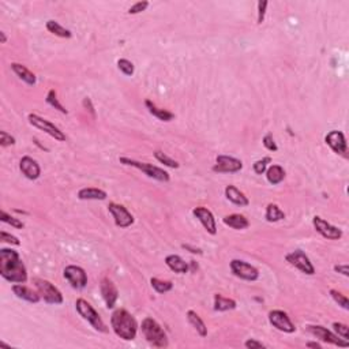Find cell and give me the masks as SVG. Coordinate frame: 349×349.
<instances>
[{"instance_id": "cell-41", "label": "cell", "mask_w": 349, "mask_h": 349, "mask_svg": "<svg viewBox=\"0 0 349 349\" xmlns=\"http://www.w3.org/2000/svg\"><path fill=\"white\" fill-rule=\"evenodd\" d=\"M149 7V2H146V0H143V2H137L135 5H133L130 9H128V14H139L142 13V11H145L146 9Z\"/></svg>"}, {"instance_id": "cell-40", "label": "cell", "mask_w": 349, "mask_h": 349, "mask_svg": "<svg viewBox=\"0 0 349 349\" xmlns=\"http://www.w3.org/2000/svg\"><path fill=\"white\" fill-rule=\"evenodd\" d=\"M263 146H265L266 149L269 151H277L279 150V146L276 145V142H274V138L273 135H272V133H267L263 137Z\"/></svg>"}, {"instance_id": "cell-21", "label": "cell", "mask_w": 349, "mask_h": 349, "mask_svg": "<svg viewBox=\"0 0 349 349\" xmlns=\"http://www.w3.org/2000/svg\"><path fill=\"white\" fill-rule=\"evenodd\" d=\"M165 263H167V266H168L169 269L172 270V272H175V273L186 274L187 272L190 270L188 263H187L181 256L175 255V254L167 256V258H165Z\"/></svg>"}, {"instance_id": "cell-35", "label": "cell", "mask_w": 349, "mask_h": 349, "mask_svg": "<svg viewBox=\"0 0 349 349\" xmlns=\"http://www.w3.org/2000/svg\"><path fill=\"white\" fill-rule=\"evenodd\" d=\"M2 221L6 222V224H9V225L14 226V228H17V229H22L23 226H25V224H23L19 218H15V217L9 214L6 210H2Z\"/></svg>"}, {"instance_id": "cell-19", "label": "cell", "mask_w": 349, "mask_h": 349, "mask_svg": "<svg viewBox=\"0 0 349 349\" xmlns=\"http://www.w3.org/2000/svg\"><path fill=\"white\" fill-rule=\"evenodd\" d=\"M19 169L30 180L38 179L41 175V168L38 163L34 159L29 157V156H25V157L21 159V161H19Z\"/></svg>"}, {"instance_id": "cell-13", "label": "cell", "mask_w": 349, "mask_h": 349, "mask_svg": "<svg viewBox=\"0 0 349 349\" xmlns=\"http://www.w3.org/2000/svg\"><path fill=\"white\" fill-rule=\"evenodd\" d=\"M108 210H109V213L113 217L116 226H119V228H128V226H131L134 224L133 214L128 212L123 205L111 202V204L108 205Z\"/></svg>"}, {"instance_id": "cell-20", "label": "cell", "mask_w": 349, "mask_h": 349, "mask_svg": "<svg viewBox=\"0 0 349 349\" xmlns=\"http://www.w3.org/2000/svg\"><path fill=\"white\" fill-rule=\"evenodd\" d=\"M13 292L18 299H22L25 301H29V303H38L41 299L38 292L31 291L30 288L25 287L23 284H15V285H13Z\"/></svg>"}, {"instance_id": "cell-6", "label": "cell", "mask_w": 349, "mask_h": 349, "mask_svg": "<svg viewBox=\"0 0 349 349\" xmlns=\"http://www.w3.org/2000/svg\"><path fill=\"white\" fill-rule=\"evenodd\" d=\"M35 288L40 293V296L44 299L45 303L48 304H62L63 295L58 288L55 287L52 283H49L47 280L37 279L34 281Z\"/></svg>"}, {"instance_id": "cell-16", "label": "cell", "mask_w": 349, "mask_h": 349, "mask_svg": "<svg viewBox=\"0 0 349 349\" xmlns=\"http://www.w3.org/2000/svg\"><path fill=\"white\" fill-rule=\"evenodd\" d=\"M325 142H326V145L330 146V149H332L336 154L346 157L348 146H346L345 135L341 133V131H338V130H332V131L325 137Z\"/></svg>"}, {"instance_id": "cell-22", "label": "cell", "mask_w": 349, "mask_h": 349, "mask_svg": "<svg viewBox=\"0 0 349 349\" xmlns=\"http://www.w3.org/2000/svg\"><path fill=\"white\" fill-rule=\"evenodd\" d=\"M106 192L96 187H85L78 191V198L81 201H104L106 199Z\"/></svg>"}, {"instance_id": "cell-27", "label": "cell", "mask_w": 349, "mask_h": 349, "mask_svg": "<svg viewBox=\"0 0 349 349\" xmlns=\"http://www.w3.org/2000/svg\"><path fill=\"white\" fill-rule=\"evenodd\" d=\"M266 179L273 186L280 184L285 179V171L281 165H270L269 168L266 169Z\"/></svg>"}, {"instance_id": "cell-48", "label": "cell", "mask_w": 349, "mask_h": 349, "mask_svg": "<svg viewBox=\"0 0 349 349\" xmlns=\"http://www.w3.org/2000/svg\"><path fill=\"white\" fill-rule=\"evenodd\" d=\"M305 346H307V348H315V349H321V348H322V345L318 344V342H313V341H309V342H307V344H305Z\"/></svg>"}, {"instance_id": "cell-24", "label": "cell", "mask_w": 349, "mask_h": 349, "mask_svg": "<svg viewBox=\"0 0 349 349\" xmlns=\"http://www.w3.org/2000/svg\"><path fill=\"white\" fill-rule=\"evenodd\" d=\"M11 70L17 74L19 80H22L23 82H26L30 86L35 85V82H37V78H35L34 74L21 63H11Z\"/></svg>"}, {"instance_id": "cell-14", "label": "cell", "mask_w": 349, "mask_h": 349, "mask_svg": "<svg viewBox=\"0 0 349 349\" xmlns=\"http://www.w3.org/2000/svg\"><path fill=\"white\" fill-rule=\"evenodd\" d=\"M269 322L273 325L277 330L284 333H293L296 330L295 325L292 323L287 313H284L281 309H273L269 313Z\"/></svg>"}, {"instance_id": "cell-50", "label": "cell", "mask_w": 349, "mask_h": 349, "mask_svg": "<svg viewBox=\"0 0 349 349\" xmlns=\"http://www.w3.org/2000/svg\"><path fill=\"white\" fill-rule=\"evenodd\" d=\"M0 37H2V44H6V41H7V37H6L5 31H0Z\"/></svg>"}, {"instance_id": "cell-44", "label": "cell", "mask_w": 349, "mask_h": 349, "mask_svg": "<svg viewBox=\"0 0 349 349\" xmlns=\"http://www.w3.org/2000/svg\"><path fill=\"white\" fill-rule=\"evenodd\" d=\"M269 3L267 2H259L258 3V23L261 25L265 19V14H266V9H267Z\"/></svg>"}, {"instance_id": "cell-11", "label": "cell", "mask_w": 349, "mask_h": 349, "mask_svg": "<svg viewBox=\"0 0 349 349\" xmlns=\"http://www.w3.org/2000/svg\"><path fill=\"white\" fill-rule=\"evenodd\" d=\"M63 276L71 284V287L75 288V289H84L88 285V274L80 266H66Z\"/></svg>"}, {"instance_id": "cell-49", "label": "cell", "mask_w": 349, "mask_h": 349, "mask_svg": "<svg viewBox=\"0 0 349 349\" xmlns=\"http://www.w3.org/2000/svg\"><path fill=\"white\" fill-rule=\"evenodd\" d=\"M183 247L187 248V250H191V252H192V254H201V250H198V248H191L190 246H186V244H184Z\"/></svg>"}, {"instance_id": "cell-10", "label": "cell", "mask_w": 349, "mask_h": 349, "mask_svg": "<svg viewBox=\"0 0 349 349\" xmlns=\"http://www.w3.org/2000/svg\"><path fill=\"white\" fill-rule=\"evenodd\" d=\"M285 259H287V262H289L292 266H295L296 269L300 270L301 273L308 274V276L315 274L314 265L311 263L308 256L305 255L301 250H295V251L289 252V254L285 255Z\"/></svg>"}, {"instance_id": "cell-4", "label": "cell", "mask_w": 349, "mask_h": 349, "mask_svg": "<svg viewBox=\"0 0 349 349\" xmlns=\"http://www.w3.org/2000/svg\"><path fill=\"white\" fill-rule=\"evenodd\" d=\"M75 308L76 311H78V314H80L85 321H88L97 332H108V329H106L105 323H104V321L101 319V317L98 315L97 311L93 308V305L90 304L89 301H86L85 299H78V300L75 301Z\"/></svg>"}, {"instance_id": "cell-12", "label": "cell", "mask_w": 349, "mask_h": 349, "mask_svg": "<svg viewBox=\"0 0 349 349\" xmlns=\"http://www.w3.org/2000/svg\"><path fill=\"white\" fill-rule=\"evenodd\" d=\"M242 168H243V163L240 160L230 157V156L220 154L217 156L213 171L218 173H236L242 171Z\"/></svg>"}, {"instance_id": "cell-42", "label": "cell", "mask_w": 349, "mask_h": 349, "mask_svg": "<svg viewBox=\"0 0 349 349\" xmlns=\"http://www.w3.org/2000/svg\"><path fill=\"white\" fill-rule=\"evenodd\" d=\"M0 145L3 147H7V146L15 145V138L11 137L9 133L6 131H0Z\"/></svg>"}, {"instance_id": "cell-8", "label": "cell", "mask_w": 349, "mask_h": 349, "mask_svg": "<svg viewBox=\"0 0 349 349\" xmlns=\"http://www.w3.org/2000/svg\"><path fill=\"white\" fill-rule=\"evenodd\" d=\"M307 329H308V332L311 333L313 336H315L317 338L323 341V342L333 344L336 345V346H340V348H348L349 346L348 340L340 338V336H337V334H334V333L330 332V330H327L326 327L317 325V326H307Z\"/></svg>"}, {"instance_id": "cell-32", "label": "cell", "mask_w": 349, "mask_h": 349, "mask_svg": "<svg viewBox=\"0 0 349 349\" xmlns=\"http://www.w3.org/2000/svg\"><path fill=\"white\" fill-rule=\"evenodd\" d=\"M150 284H151V287L156 289V292H159V293H167V292L172 291V288H173L172 281L160 280V279H156V277H153V279L150 280Z\"/></svg>"}, {"instance_id": "cell-31", "label": "cell", "mask_w": 349, "mask_h": 349, "mask_svg": "<svg viewBox=\"0 0 349 349\" xmlns=\"http://www.w3.org/2000/svg\"><path fill=\"white\" fill-rule=\"evenodd\" d=\"M45 26H47V30H48L49 33L58 35V37H62V38H70L71 35H72V33H71L68 29L63 27L60 23L56 22V21H53V19L48 21Z\"/></svg>"}, {"instance_id": "cell-29", "label": "cell", "mask_w": 349, "mask_h": 349, "mask_svg": "<svg viewBox=\"0 0 349 349\" xmlns=\"http://www.w3.org/2000/svg\"><path fill=\"white\" fill-rule=\"evenodd\" d=\"M236 301L229 297H224L220 293L214 295V309L216 311H229L236 308Z\"/></svg>"}, {"instance_id": "cell-36", "label": "cell", "mask_w": 349, "mask_h": 349, "mask_svg": "<svg viewBox=\"0 0 349 349\" xmlns=\"http://www.w3.org/2000/svg\"><path fill=\"white\" fill-rule=\"evenodd\" d=\"M118 68H119L124 75L131 76L134 75V71H135V67H134L133 62H130L127 59H119L118 60Z\"/></svg>"}, {"instance_id": "cell-1", "label": "cell", "mask_w": 349, "mask_h": 349, "mask_svg": "<svg viewBox=\"0 0 349 349\" xmlns=\"http://www.w3.org/2000/svg\"><path fill=\"white\" fill-rule=\"evenodd\" d=\"M0 274L10 283L25 284L27 281V270L15 250H0Z\"/></svg>"}, {"instance_id": "cell-47", "label": "cell", "mask_w": 349, "mask_h": 349, "mask_svg": "<svg viewBox=\"0 0 349 349\" xmlns=\"http://www.w3.org/2000/svg\"><path fill=\"white\" fill-rule=\"evenodd\" d=\"M334 270H336L337 273H341L342 276H345V277H348L349 276L348 265H336L334 266Z\"/></svg>"}, {"instance_id": "cell-38", "label": "cell", "mask_w": 349, "mask_h": 349, "mask_svg": "<svg viewBox=\"0 0 349 349\" xmlns=\"http://www.w3.org/2000/svg\"><path fill=\"white\" fill-rule=\"evenodd\" d=\"M270 163H272V159H270V157H265V159L258 160V161L254 163V172H255L256 175L265 173L266 169H267V164Z\"/></svg>"}, {"instance_id": "cell-17", "label": "cell", "mask_w": 349, "mask_h": 349, "mask_svg": "<svg viewBox=\"0 0 349 349\" xmlns=\"http://www.w3.org/2000/svg\"><path fill=\"white\" fill-rule=\"evenodd\" d=\"M100 292H101V296L105 301V305L108 308H113L118 301V297H119V292H118V288L113 284L112 280H109L108 277L101 280V284H100Z\"/></svg>"}, {"instance_id": "cell-2", "label": "cell", "mask_w": 349, "mask_h": 349, "mask_svg": "<svg viewBox=\"0 0 349 349\" xmlns=\"http://www.w3.org/2000/svg\"><path fill=\"white\" fill-rule=\"evenodd\" d=\"M111 326L118 337L124 341H133L137 337L138 322L127 309L119 308L113 311L111 317Z\"/></svg>"}, {"instance_id": "cell-34", "label": "cell", "mask_w": 349, "mask_h": 349, "mask_svg": "<svg viewBox=\"0 0 349 349\" xmlns=\"http://www.w3.org/2000/svg\"><path fill=\"white\" fill-rule=\"evenodd\" d=\"M154 157L157 161H160L161 164H164L165 167H169V168H179V163H177L176 160L171 159L169 156H167L164 151L161 150H156L154 151Z\"/></svg>"}, {"instance_id": "cell-23", "label": "cell", "mask_w": 349, "mask_h": 349, "mask_svg": "<svg viewBox=\"0 0 349 349\" xmlns=\"http://www.w3.org/2000/svg\"><path fill=\"white\" fill-rule=\"evenodd\" d=\"M225 197L228 201H230L232 204L238 205V206H247V205L250 204L247 197L235 186L225 187Z\"/></svg>"}, {"instance_id": "cell-46", "label": "cell", "mask_w": 349, "mask_h": 349, "mask_svg": "<svg viewBox=\"0 0 349 349\" xmlns=\"http://www.w3.org/2000/svg\"><path fill=\"white\" fill-rule=\"evenodd\" d=\"M82 105H84V108L86 109V111H89L90 113H92V116H96V111H94V106L93 104H92V100L89 97H85L84 101H82Z\"/></svg>"}, {"instance_id": "cell-28", "label": "cell", "mask_w": 349, "mask_h": 349, "mask_svg": "<svg viewBox=\"0 0 349 349\" xmlns=\"http://www.w3.org/2000/svg\"><path fill=\"white\" fill-rule=\"evenodd\" d=\"M187 319H188V322L192 325V327H194L195 330L198 332L199 336L201 337L208 336V327H206L204 321L201 319V317H199L195 311H192V309L187 311Z\"/></svg>"}, {"instance_id": "cell-5", "label": "cell", "mask_w": 349, "mask_h": 349, "mask_svg": "<svg viewBox=\"0 0 349 349\" xmlns=\"http://www.w3.org/2000/svg\"><path fill=\"white\" fill-rule=\"evenodd\" d=\"M119 161L123 165H127V167H134V168L139 169L142 172L147 175L151 179L159 181H168L169 180V173L164 169L156 167L153 164L149 163H141V161H137V160L128 159V157H120Z\"/></svg>"}, {"instance_id": "cell-30", "label": "cell", "mask_w": 349, "mask_h": 349, "mask_svg": "<svg viewBox=\"0 0 349 349\" xmlns=\"http://www.w3.org/2000/svg\"><path fill=\"white\" fill-rule=\"evenodd\" d=\"M265 217L269 222H277L285 218V213L281 210V208H280L279 205L269 204L267 205V208H266Z\"/></svg>"}, {"instance_id": "cell-33", "label": "cell", "mask_w": 349, "mask_h": 349, "mask_svg": "<svg viewBox=\"0 0 349 349\" xmlns=\"http://www.w3.org/2000/svg\"><path fill=\"white\" fill-rule=\"evenodd\" d=\"M47 102H48L49 105L53 106L55 109H58L59 112H62V113H64V115H67L68 113V111H67L66 108L59 102L58 100V94H56V92L53 90V89H51L48 92V94H47Z\"/></svg>"}, {"instance_id": "cell-9", "label": "cell", "mask_w": 349, "mask_h": 349, "mask_svg": "<svg viewBox=\"0 0 349 349\" xmlns=\"http://www.w3.org/2000/svg\"><path fill=\"white\" fill-rule=\"evenodd\" d=\"M230 270L232 273L239 277V279L246 280V281H256L259 279V272L255 266L248 263L246 261H240V259H234L230 262Z\"/></svg>"}, {"instance_id": "cell-26", "label": "cell", "mask_w": 349, "mask_h": 349, "mask_svg": "<svg viewBox=\"0 0 349 349\" xmlns=\"http://www.w3.org/2000/svg\"><path fill=\"white\" fill-rule=\"evenodd\" d=\"M145 105L146 108L149 109V112H150L151 115L156 116V118L159 120H161V122H171V120H173V118H175V115H173L172 112L167 111V109H163V108H159V106L156 105L154 102H151L150 100H146Z\"/></svg>"}, {"instance_id": "cell-45", "label": "cell", "mask_w": 349, "mask_h": 349, "mask_svg": "<svg viewBox=\"0 0 349 349\" xmlns=\"http://www.w3.org/2000/svg\"><path fill=\"white\" fill-rule=\"evenodd\" d=\"M244 346L248 349H259V348H266L265 344H262L261 341H256L254 338H250L244 342Z\"/></svg>"}, {"instance_id": "cell-39", "label": "cell", "mask_w": 349, "mask_h": 349, "mask_svg": "<svg viewBox=\"0 0 349 349\" xmlns=\"http://www.w3.org/2000/svg\"><path fill=\"white\" fill-rule=\"evenodd\" d=\"M333 329L337 333V336H340L344 340H349V327L345 323L334 322L333 323Z\"/></svg>"}, {"instance_id": "cell-18", "label": "cell", "mask_w": 349, "mask_h": 349, "mask_svg": "<svg viewBox=\"0 0 349 349\" xmlns=\"http://www.w3.org/2000/svg\"><path fill=\"white\" fill-rule=\"evenodd\" d=\"M192 214H194L197 218L199 220V222L204 225V228L206 229V232L210 235L217 234V225H216V218L213 216V213L209 210L208 208L205 206H198L192 210Z\"/></svg>"}, {"instance_id": "cell-25", "label": "cell", "mask_w": 349, "mask_h": 349, "mask_svg": "<svg viewBox=\"0 0 349 349\" xmlns=\"http://www.w3.org/2000/svg\"><path fill=\"white\" fill-rule=\"evenodd\" d=\"M222 221H224L225 225H228L229 228L236 230L246 229V228H248V225H250L247 218H246L243 214H238V213H234V214H229V216L224 217Z\"/></svg>"}, {"instance_id": "cell-37", "label": "cell", "mask_w": 349, "mask_h": 349, "mask_svg": "<svg viewBox=\"0 0 349 349\" xmlns=\"http://www.w3.org/2000/svg\"><path fill=\"white\" fill-rule=\"evenodd\" d=\"M330 295L334 299V301L338 303V305H341L344 309H349V300L345 295H342L341 292L336 291V289H330Z\"/></svg>"}, {"instance_id": "cell-43", "label": "cell", "mask_w": 349, "mask_h": 349, "mask_svg": "<svg viewBox=\"0 0 349 349\" xmlns=\"http://www.w3.org/2000/svg\"><path fill=\"white\" fill-rule=\"evenodd\" d=\"M0 239H2L3 242H6V243L13 244V246H19V244H21V242L18 240V238H15L14 235L7 234V232H5V230H2V232H0Z\"/></svg>"}, {"instance_id": "cell-7", "label": "cell", "mask_w": 349, "mask_h": 349, "mask_svg": "<svg viewBox=\"0 0 349 349\" xmlns=\"http://www.w3.org/2000/svg\"><path fill=\"white\" fill-rule=\"evenodd\" d=\"M29 123H30L33 127L38 128L41 131H44V133H47L52 138H55L56 141H66V134L63 133L60 128L56 127L55 124L51 123L49 120L44 119V118H41V116L35 115V113H30V115H29Z\"/></svg>"}, {"instance_id": "cell-3", "label": "cell", "mask_w": 349, "mask_h": 349, "mask_svg": "<svg viewBox=\"0 0 349 349\" xmlns=\"http://www.w3.org/2000/svg\"><path fill=\"white\" fill-rule=\"evenodd\" d=\"M142 333H143L146 341H147L149 344L153 345V346H157V348H167V346H168V337H167V333L164 332L161 325H160L156 319H143V321H142Z\"/></svg>"}, {"instance_id": "cell-15", "label": "cell", "mask_w": 349, "mask_h": 349, "mask_svg": "<svg viewBox=\"0 0 349 349\" xmlns=\"http://www.w3.org/2000/svg\"><path fill=\"white\" fill-rule=\"evenodd\" d=\"M313 224H314V228L317 229L319 235H322L325 239H329V240H338V239L342 238V230L338 229L337 226L332 225L330 222H327L326 220H323L322 217L315 216L313 218Z\"/></svg>"}]
</instances>
